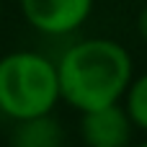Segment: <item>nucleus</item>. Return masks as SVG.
<instances>
[{"mask_svg": "<svg viewBox=\"0 0 147 147\" xmlns=\"http://www.w3.org/2000/svg\"><path fill=\"white\" fill-rule=\"evenodd\" d=\"M54 62L59 98L78 114L121 103L134 78L132 52L111 36L75 39Z\"/></svg>", "mask_w": 147, "mask_h": 147, "instance_id": "f257e3e1", "label": "nucleus"}, {"mask_svg": "<svg viewBox=\"0 0 147 147\" xmlns=\"http://www.w3.org/2000/svg\"><path fill=\"white\" fill-rule=\"evenodd\" d=\"M57 62L39 49H10L0 54V116L26 121L54 114L59 106Z\"/></svg>", "mask_w": 147, "mask_h": 147, "instance_id": "f03ea898", "label": "nucleus"}, {"mask_svg": "<svg viewBox=\"0 0 147 147\" xmlns=\"http://www.w3.org/2000/svg\"><path fill=\"white\" fill-rule=\"evenodd\" d=\"M23 21L47 39L75 36L93 16L96 0H18Z\"/></svg>", "mask_w": 147, "mask_h": 147, "instance_id": "7ed1b4c3", "label": "nucleus"}, {"mask_svg": "<svg viewBox=\"0 0 147 147\" xmlns=\"http://www.w3.org/2000/svg\"><path fill=\"white\" fill-rule=\"evenodd\" d=\"M80 140L85 147H129L134 127L121 103L80 114Z\"/></svg>", "mask_w": 147, "mask_h": 147, "instance_id": "20e7f679", "label": "nucleus"}, {"mask_svg": "<svg viewBox=\"0 0 147 147\" xmlns=\"http://www.w3.org/2000/svg\"><path fill=\"white\" fill-rule=\"evenodd\" d=\"M67 134L54 114L16 121L10 132V147H65Z\"/></svg>", "mask_w": 147, "mask_h": 147, "instance_id": "39448f33", "label": "nucleus"}, {"mask_svg": "<svg viewBox=\"0 0 147 147\" xmlns=\"http://www.w3.org/2000/svg\"><path fill=\"white\" fill-rule=\"evenodd\" d=\"M121 106H124L134 132L147 134V72H140L132 78V83L121 98Z\"/></svg>", "mask_w": 147, "mask_h": 147, "instance_id": "423d86ee", "label": "nucleus"}, {"mask_svg": "<svg viewBox=\"0 0 147 147\" xmlns=\"http://www.w3.org/2000/svg\"><path fill=\"white\" fill-rule=\"evenodd\" d=\"M134 28H137V36L142 39V44H147V3L142 5V8H140V13H137Z\"/></svg>", "mask_w": 147, "mask_h": 147, "instance_id": "0eeeda50", "label": "nucleus"}, {"mask_svg": "<svg viewBox=\"0 0 147 147\" xmlns=\"http://www.w3.org/2000/svg\"><path fill=\"white\" fill-rule=\"evenodd\" d=\"M3 13H5V8H3V0H0V23H3Z\"/></svg>", "mask_w": 147, "mask_h": 147, "instance_id": "6e6552de", "label": "nucleus"}, {"mask_svg": "<svg viewBox=\"0 0 147 147\" xmlns=\"http://www.w3.org/2000/svg\"><path fill=\"white\" fill-rule=\"evenodd\" d=\"M137 147H147V137H145V140H142V142H140Z\"/></svg>", "mask_w": 147, "mask_h": 147, "instance_id": "1a4fd4ad", "label": "nucleus"}]
</instances>
